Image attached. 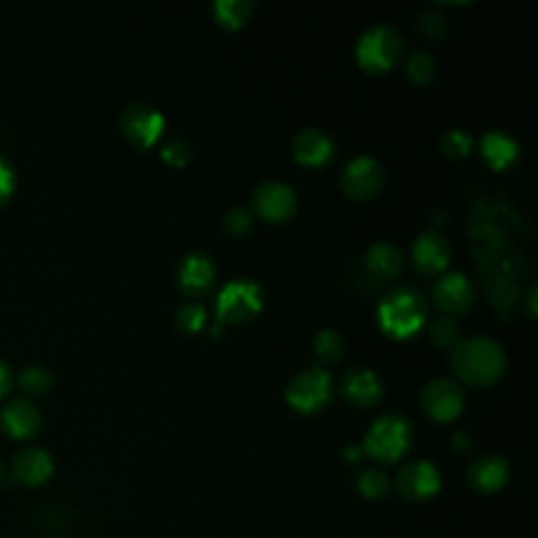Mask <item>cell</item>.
Wrapping results in <instances>:
<instances>
[{
    "label": "cell",
    "mask_w": 538,
    "mask_h": 538,
    "mask_svg": "<svg viewBox=\"0 0 538 538\" xmlns=\"http://www.w3.org/2000/svg\"><path fill=\"white\" fill-rule=\"evenodd\" d=\"M450 366L459 379L478 387H488L505 375L507 354L503 345L492 337L473 335L452 347Z\"/></svg>",
    "instance_id": "6da1fadb"
},
{
    "label": "cell",
    "mask_w": 538,
    "mask_h": 538,
    "mask_svg": "<svg viewBox=\"0 0 538 538\" xmlns=\"http://www.w3.org/2000/svg\"><path fill=\"white\" fill-rule=\"evenodd\" d=\"M377 318L381 328L391 337H410L423 326L427 318V301L412 286H396L383 295Z\"/></svg>",
    "instance_id": "7a4b0ae2"
},
{
    "label": "cell",
    "mask_w": 538,
    "mask_h": 538,
    "mask_svg": "<svg viewBox=\"0 0 538 538\" xmlns=\"http://www.w3.org/2000/svg\"><path fill=\"white\" fill-rule=\"evenodd\" d=\"M415 429L402 412H385L366 431L364 454L377 463H398L410 450Z\"/></svg>",
    "instance_id": "3957f363"
},
{
    "label": "cell",
    "mask_w": 538,
    "mask_h": 538,
    "mask_svg": "<svg viewBox=\"0 0 538 538\" xmlns=\"http://www.w3.org/2000/svg\"><path fill=\"white\" fill-rule=\"evenodd\" d=\"M404 36L391 24H375L358 38L356 59L364 72H389L404 57Z\"/></svg>",
    "instance_id": "277c9868"
},
{
    "label": "cell",
    "mask_w": 538,
    "mask_h": 538,
    "mask_svg": "<svg viewBox=\"0 0 538 538\" xmlns=\"http://www.w3.org/2000/svg\"><path fill=\"white\" fill-rule=\"evenodd\" d=\"M333 393V375L322 366H312L297 372V375L286 383L284 398L295 410L303 412V415H314V412H320L330 404Z\"/></svg>",
    "instance_id": "5b68a950"
},
{
    "label": "cell",
    "mask_w": 538,
    "mask_h": 538,
    "mask_svg": "<svg viewBox=\"0 0 538 538\" xmlns=\"http://www.w3.org/2000/svg\"><path fill=\"white\" fill-rule=\"evenodd\" d=\"M265 293L251 278H234L225 282L217 295V320L221 324H242L253 320L263 307Z\"/></svg>",
    "instance_id": "8992f818"
},
{
    "label": "cell",
    "mask_w": 538,
    "mask_h": 538,
    "mask_svg": "<svg viewBox=\"0 0 538 538\" xmlns=\"http://www.w3.org/2000/svg\"><path fill=\"white\" fill-rule=\"evenodd\" d=\"M465 400L467 396L463 385L450 377H436L427 381L419 396L425 415L438 423L457 419L465 408Z\"/></svg>",
    "instance_id": "52a82bcc"
},
{
    "label": "cell",
    "mask_w": 538,
    "mask_h": 538,
    "mask_svg": "<svg viewBox=\"0 0 538 538\" xmlns=\"http://www.w3.org/2000/svg\"><path fill=\"white\" fill-rule=\"evenodd\" d=\"M385 169L383 164L368 154H360L351 158L341 171V190L354 200H370L375 198L385 185Z\"/></svg>",
    "instance_id": "ba28073f"
},
{
    "label": "cell",
    "mask_w": 538,
    "mask_h": 538,
    "mask_svg": "<svg viewBox=\"0 0 538 538\" xmlns=\"http://www.w3.org/2000/svg\"><path fill=\"white\" fill-rule=\"evenodd\" d=\"M120 131L137 148H150L164 133V116L152 103L135 101L120 114Z\"/></svg>",
    "instance_id": "9c48e42d"
},
{
    "label": "cell",
    "mask_w": 538,
    "mask_h": 538,
    "mask_svg": "<svg viewBox=\"0 0 538 538\" xmlns=\"http://www.w3.org/2000/svg\"><path fill=\"white\" fill-rule=\"evenodd\" d=\"M253 204V215H259L265 221H288L297 213V194L291 185L278 181V179H267L261 181L257 188L253 190L251 196Z\"/></svg>",
    "instance_id": "30bf717a"
},
{
    "label": "cell",
    "mask_w": 538,
    "mask_h": 538,
    "mask_svg": "<svg viewBox=\"0 0 538 538\" xmlns=\"http://www.w3.org/2000/svg\"><path fill=\"white\" fill-rule=\"evenodd\" d=\"M396 486L398 492L408 501H427L440 492L442 473L433 463L425 459H415L408 461L398 471Z\"/></svg>",
    "instance_id": "8fae6325"
},
{
    "label": "cell",
    "mask_w": 538,
    "mask_h": 538,
    "mask_svg": "<svg viewBox=\"0 0 538 538\" xmlns=\"http://www.w3.org/2000/svg\"><path fill=\"white\" fill-rule=\"evenodd\" d=\"M217 278L215 259L204 251L185 253L177 265V284L181 293L190 297H200L211 291Z\"/></svg>",
    "instance_id": "7c38bea8"
},
{
    "label": "cell",
    "mask_w": 538,
    "mask_h": 538,
    "mask_svg": "<svg viewBox=\"0 0 538 538\" xmlns=\"http://www.w3.org/2000/svg\"><path fill=\"white\" fill-rule=\"evenodd\" d=\"M341 396L358 408H368L377 406L383 400L385 385L377 370L366 368V366H356L343 372L341 383Z\"/></svg>",
    "instance_id": "4fadbf2b"
},
{
    "label": "cell",
    "mask_w": 538,
    "mask_h": 538,
    "mask_svg": "<svg viewBox=\"0 0 538 538\" xmlns=\"http://www.w3.org/2000/svg\"><path fill=\"white\" fill-rule=\"evenodd\" d=\"M291 150L295 160L303 164V167L318 169L335 158L337 143L328 131L320 127H307L293 137Z\"/></svg>",
    "instance_id": "5bb4252c"
},
{
    "label": "cell",
    "mask_w": 538,
    "mask_h": 538,
    "mask_svg": "<svg viewBox=\"0 0 538 538\" xmlns=\"http://www.w3.org/2000/svg\"><path fill=\"white\" fill-rule=\"evenodd\" d=\"M431 299L446 316L463 314L471 307L475 299V291L471 280L463 272H446L438 278V282L431 288Z\"/></svg>",
    "instance_id": "9a60e30c"
},
{
    "label": "cell",
    "mask_w": 538,
    "mask_h": 538,
    "mask_svg": "<svg viewBox=\"0 0 538 538\" xmlns=\"http://www.w3.org/2000/svg\"><path fill=\"white\" fill-rule=\"evenodd\" d=\"M0 427L13 440H32L43 427V415L28 398H13L0 410Z\"/></svg>",
    "instance_id": "2e32d148"
},
{
    "label": "cell",
    "mask_w": 538,
    "mask_h": 538,
    "mask_svg": "<svg viewBox=\"0 0 538 538\" xmlns=\"http://www.w3.org/2000/svg\"><path fill=\"white\" fill-rule=\"evenodd\" d=\"M452 259V246L438 230H425L412 244V261L423 274H440Z\"/></svg>",
    "instance_id": "e0dca14e"
},
{
    "label": "cell",
    "mask_w": 538,
    "mask_h": 538,
    "mask_svg": "<svg viewBox=\"0 0 538 538\" xmlns=\"http://www.w3.org/2000/svg\"><path fill=\"white\" fill-rule=\"evenodd\" d=\"M55 471L53 457L45 448H24L11 461L13 480L26 486H43Z\"/></svg>",
    "instance_id": "ac0fdd59"
},
{
    "label": "cell",
    "mask_w": 538,
    "mask_h": 538,
    "mask_svg": "<svg viewBox=\"0 0 538 538\" xmlns=\"http://www.w3.org/2000/svg\"><path fill=\"white\" fill-rule=\"evenodd\" d=\"M509 480V463L496 454H486V457L475 459L467 469L469 486L480 494L499 492Z\"/></svg>",
    "instance_id": "d6986e66"
},
{
    "label": "cell",
    "mask_w": 538,
    "mask_h": 538,
    "mask_svg": "<svg viewBox=\"0 0 538 538\" xmlns=\"http://www.w3.org/2000/svg\"><path fill=\"white\" fill-rule=\"evenodd\" d=\"M480 152L482 158L490 164L492 169L496 171H505L513 164L520 160L522 148L520 141H517L511 133L494 129V131H486L480 139Z\"/></svg>",
    "instance_id": "ffe728a7"
},
{
    "label": "cell",
    "mask_w": 538,
    "mask_h": 538,
    "mask_svg": "<svg viewBox=\"0 0 538 538\" xmlns=\"http://www.w3.org/2000/svg\"><path fill=\"white\" fill-rule=\"evenodd\" d=\"M366 269L381 280L396 278L404 269V253L393 242L379 240L366 251Z\"/></svg>",
    "instance_id": "44dd1931"
},
{
    "label": "cell",
    "mask_w": 538,
    "mask_h": 538,
    "mask_svg": "<svg viewBox=\"0 0 538 538\" xmlns=\"http://www.w3.org/2000/svg\"><path fill=\"white\" fill-rule=\"evenodd\" d=\"M255 13L253 0H215L213 15L223 28L238 30L244 24L251 22Z\"/></svg>",
    "instance_id": "7402d4cb"
},
{
    "label": "cell",
    "mask_w": 538,
    "mask_h": 538,
    "mask_svg": "<svg viewBox=\"0 0 538 538\" xmlns=\"http://www.w3.org/2000/svg\"><path fill=\"white\" fill-rule=\"evenodd\" d=\"M404 68H406V76L410 78V82H415L417 87H427L438 74L436 59H433V55L423 51V49L410 51L406 57Z\"/></svg>",
    "instance_id": "603a6c76"
},
{
    "label": "cell",
    "mask_w": 538,
    "mask_h": 538,
    "mask_svg": "<svg viewBox=\"0 0 538 538\" xmlns=\"http://www.w3.org/2000/svg\"><path fill=\"white\" fill-rule=\"evenodd\" d=\"M345 349V341L341 337L339 330L335 328H322L314 337V351L320 362L324 364H335L341 360Z\"/></svg>",
    "instance_id": "cb8c5ba5"
},
{
    "label": "cell",
    "mask_w": 538,
    "mask_h": 538,
    "mask_svg": "<svg viewBox=\"0 0 538 538\" xmlns=\"http://www.w3.org/2000/svg\"><path fill=\"white\" fill-rule=\"evenodd\" d=\"M17 383L26 393H30V396H40V393H47L51 389L53 375L43 364H28L19 370Z\"/></svg>",
    "instance_id": "d4e9b609"
},
{
    "label": "cell",
    "mask_w": 538,
    "mask_h": 538,
    "mask_svg": "<svg viewBox=\"0 0 538 538\" xmlns=\"http://www.w3.org/2000/svg\"><path fill=\"white\" fill-rule=\"evenodd\" d=\"M358 490L364 499L370 501H381L389 494L391 482L387 478V473L379 467H368L358 475Z\"/></svg>",
    "instance_id": "484cf974"
},
{
    "label": "cell",
    "mask_w": 538,
    "mask_h": 538,
    "mask_svg": "<svg viewBox=\"0 0 538 538\" xmlns=\"http://www.w3.org/2000/svg\"><path fill=\"white\" fill-rule=\"evenodd\" d=\"M206 322V309L200 303H183L177 307L173 316V324L183 335H194L202 330Z\"/></svg>",
    "instance_id": "4316f807"
},
{
    "label": "cell",
    "mask_w": 538,
    "mask_h": 538,
    "mask_svg": "<svg viewBox=\"0 0 538 538\" xmlns=\"http://www.w3.org/2000/svg\"><path fill=\"white\" fill-rule=\"evenodd\" d=\"M429 337L438 347L452 349L461 341V326L454 316H438L429 324Z\"/></svg>",
    "instance_id": "83f0119b"
},
{
    "label": "cell",
    "mask_w": 538,
    "mask_h": 538,
    "mask_svg": "<svg viewBox=\"0 0 538 538\" xmlns=\"http://www.w3.org/2000/svg\"><path fill=\"white\" fill-rule=\"evenodd\" d=\"M471 146H473V139L465 129H448L440 137L442 152L452 160L465 158L471 152Z\"/></svg>",
    "instance_id": "f1b7e54d"
},
{
    "label": "cell",
    "mask_w": 538,
    "mask_h": 538,
    "mask_svg": "<svg viewBox=\"0 0 538 538\" xmlns=\"http://www.w3.org/2000/svg\"><path fill=\"white\" fill-rule=\"evenodd\" d=\"M223 227L227 234L242 238L255 227V215L253 211L244 209V206H232V209L223 215Z\"/></svg>",
    "instance_id": "f546056e"
},
{
    "label": "cell",
    "mask_w": 538,
    "mask_h": 538,
    "mask_svg": "<svg viewBox=\"0 0 538 538\" xmlns=\"http://www.w3.org/2000/svg\"><path fill=\"white\" fill-rule=\"evenodd\" d=\"M160 156L169 164H173V167H183V164L192 158L190 141L183 139V137H177V135L164 139L162 148H160Z\"/></svg>",
    "instance_id": "4dcf8cb0"
},
{
    "label": "cell",
    "mask_w": 538,
    "mask_h": 538,
    "mask_svg": "<svg viewBox=\"0 0 538 538\" xmlns=\"http://www.w3.org/2000/svg\"><path fill=\"white\" fill-rule=\"evenodd\" d=\"M419 28L427 38H442L448 32V19L442 11L425 9L419 13Z\"/></svg>",
    "instance_id": "1f68e13d"
},
{
    "label": "cell",
    "mask_w": 538,
    "mask_h": 538,
    "mask_svg": "<svg viewBox=\"0 0 538 538\" xmlns=\"http://www.w3.org/2000/svg\"><path fill=\"white\" fill-rule=\"evenodd\" d=\"M15 185H17V173L13 169V164L5 156H0V204L13 196Z\"/></svg>",
    "instance_id": "d6a6232c"
},
{
    "label": "cell",
    "mask_w": 538,
    "mask_h": 538,
    "mask_svg": "<svg viewBox=\"0 0 538 538\" xmlns=\"http://www.w3.org/2000/svg\"><path fill=\"white\" fill-rule=\"evenodd\" d=\"M450 444H452V450L457 452V454H467V452H471V448H473V440H471V436H469L467 431H463V429H459V431H454V433H452Z\"/></svg>",
    "instance_id": "836d02e7"
},
{
    "label": "cell",
    "mask_w": 538,
    "mask_h": 538,
    "mask_svg": "<svg viewBox=\"0 0 538 538\" xmlns=\"http://www.w3.org/2000/svg\"><path fill=\"white\" fill-rule=\"evenodd\" d=\"M11 383H13V375H11V368L9 364L0 358V400H3L9 389H11Z\"/></svg>",
    "instance_id": "e575fe53"
},
{
    "label": "cell",
    "mask_w": 538,
    "mask_h": 538,
    "mask_svg": "<svg viewBox=\"0 0 538 538\" xmlns=\"http://www.w3.org/2000/svg\"><path fill=\"white\" fill-rule=\"evenodd\" d=\"M362 454H364V450L360 446H347L345 452H343V457L349 463H358L362 459Z\"/></svg>",
    "instance_id": "d590c367"
},
{
    "label": "cell",
    "mask_w": 538,
    "mask_h": 538,
    "mask_svg": "<svg viewBox=\"0 0 538 538\" xmlns=\"http://www.w3.org/2000/svg\"><path fill=\"white\" fill-rule=\"evenodd\" d=\"M528 303V309H530V316L534 318L536 316V284H532L530 286V291H528V299H526Z\"/></svg>",
    "instance_id": "8d00e7d4"
},
{
    "label": "cell",
    "mask_w": 538,
    "mask_h": 538,
    "mask_svg": "<svg viewBox=\"0 0 538 538\" xmlns=\"http://www.w3.org/2000/svg\"><path fill=\"white\" fill-rule=\"evenodd\" d=\"M5 475H7V467H5V463H3V461H0V482L5 480Z\"/></svg>",
    "instance_id": "74e56055"
}]
</instances>
